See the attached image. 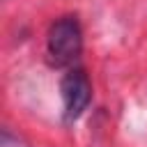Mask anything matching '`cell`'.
Here are the masks:
<instances>
[{
    "mask_svg": "<svg viewBox=\"0 0 147 147\" xmlns=\"http://www.w3.org/2000/svg\"><path fill=\"white\" fill-rule=\"evenodd\" d=\"M60 92H62V106H64V119L67 122H76L90 106L92 101V83L87 78V74L80 67H74L64 74L62 83H60Z\"/></svg>",
    "mask_w": 147,
    "mask_h": 147,
    "instance_id": "2",
    "label": "cell"
},
{
    "mask_svg": "<svg viewBox=\"0 0 147 147\" xmlns=\"http://www.w3.org/2000/svg\"><path fill=\"white\" fill-rule=\"evenodd\" d=\"M83 51V30L76 16L57 18L46 34V55L53 67H71Z\"/></svg>",
    "mask_w": 147,
    "mask_h": 147,
    "instance_id": "1",
    "label": "cell"
}]
</instances>
